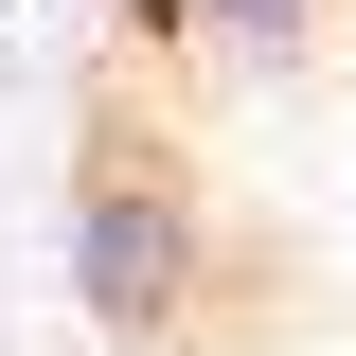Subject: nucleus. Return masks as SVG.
Masks as SVG:
<instances>
[{
	"label": "nucleus",
	"mask_w": 356,
	"mask_h": 356,
	"mask_svg": "<svg viewBox=\"0 0 356 356\" xmlns=\"http://www.w3.org/2000/svg\"><path fill=\"white\" fill-rule=\"evenodd\" d=\"M72 321L107 356H196V321L250 285V232H232V196L196 178V143H178V107H143V54H107L89 72V143H72Z\"/></svg>",
	"instance_id": "f257e3e1"
},
{
	"label": "nucleus",
	"mask_w": 356,
	"mask_h": 356,
	"mask_svg": "<svg viewBox=\"0 0 356 356\" xmlns=\"http://www.w3.org/2000/svg\"><path fill=\"white\" fill-rule=\"evenodd\" d=\"M321 18H339V0H125L143 54H250V72H267V54H303Z\"/></svg>",
	"instance_id": "f03ea898"
}]
</instances>
